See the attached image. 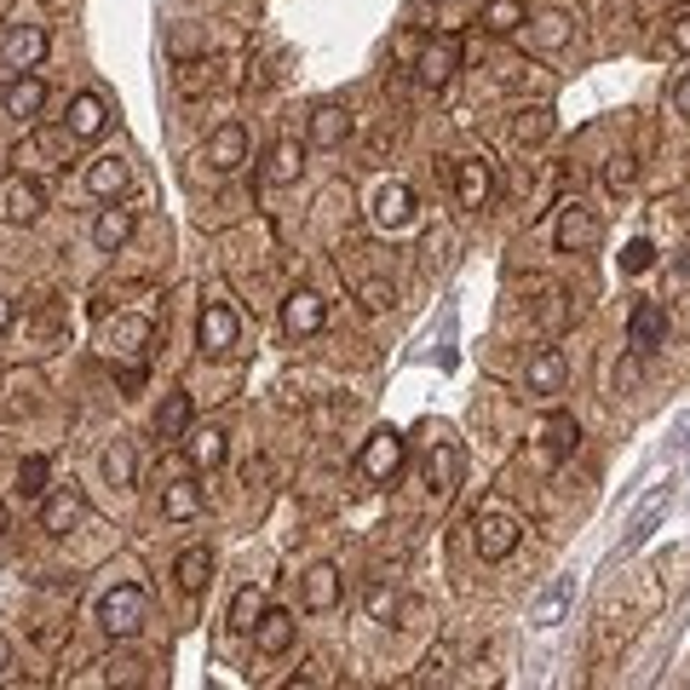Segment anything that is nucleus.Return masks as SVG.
<instances>
[{"instance_id": "nucleus-1", "label": "nucleus", "mask_w": 690, "mask_h": 690, "mask_svg": "<svg viewBox=\"0 0 690 690\" xmlns=\"http://www.w3.org/2000/svg\"><path fill=\"white\" fill-rule=\"evenodd\" d=\"M98 621H103V633H110V639H132L138 621H145V586H138V581L110 586L103 604H98Z\"/></svg>"}, {"instance_id": "nucleus-2", "label": "nucleus", "mask_w": 690, "mask_h": 690, "mask_svg": "<svg viewBox=\"0 0 690 690\" xmlns=\"http://www.w3.org/2000/svg\"><path fill=\"white\" fill-rule=\"evenodd\" d=\"M455 69H461V41L455 34H437V41H426L421 58H414V81L437 92V87L455 81Z\"/></svg>"}, {"instance_id": "nucleus-3", "label": "nucleus", "mask_w": 690, "mask_h": 690, "mask_svg": "<svg viewBox=\"0 0 690 690\" xmlns=\"http://www.w3.org/2000/svg\"><path fill=\"white\" fill-rule=\"evenodd\" d=\"M472 546H477L483 564H501V559H512V552H518V524H512L506 512H477Z\"/></svg>"}, {"instance_id": "nucleus-4", "label": "nucleus", "mask_w": 690, "mask_h": 690, "mask_svg": "<svg viewBox=\"0 0 690 690\" xmlns=\"http://www.w3.org/2000/svg\"><path fill=\"white\" fill-rule=\"evenodd\" d=\"M397 472H403V432H397V426H379V432L363 443V477L392 483Z\"/></svg>"}, {"instance_id": "nucleus-5", "label": "nucleus", "mask_w": 690, "mask_h": 690, "mask_svg": "<svg viewBox=\"0 0 690 690\" xmlns=\"http://www.w3.org/2000/svg\"><path fill=\"white\" fill-rule=\"evenodd\" d=\"M236 334H241L236 310L219 305V299H207V305H201V317H196V339H201V352H207V357H225L230 345H236Z\"/></svg>"}, {"instance_id": "nucleus-6", "label": "nucleus", "mask_w": 690, "mask_h": 690, "mask_svg": "<svg viewBox=\"0 0 690 690\" xmlns=\"http://www.w3.org/2000/svg\"><path fill=\"white\" fill-rule=\"evenodd\" d=\"M323 323H328V299H323V294H310V288H294V294L283 299V328H288L294 339H310V334H323Z\"/></svg>"}, {"instance_id": "nucleus-7", "label": "nucleus", "mask_w": 690, "mask_h": 690, "mask_svg": "<svg viewBox=\"0 0 690 690\" xmlns=\"http://www.w3.org/2000/svg\"><path fill=\"white\" fill-rule=\"evenodd\" d=\"M564 379H570V363H564V352H559V345H541V352L530 357V368H524V386H530V397H559V392H564Z\"/></svg>"}, {"instance_id": "nucleus-8", "label": "nucleus", "mask_w": 690, "mask_h": 690, "mask_svg": "<svg viewBox=\"0 0 690 690\" xmlns=\"http://www.w3.org/2000/svg\"><path fill=\"white\" fill-rule=\"evenodd\" d=\"M455 196H461V207H490V196H495V161L490 156H466L455 167Z\"/></svg>"}, {"instance_id": "nucleus-9", "label": "nucleus", "mask_w": 690, "mask_h": 690, "mask_svg": "<svg viewBox=\"0 0 690 690\" xmlns=\"http://www.w3.org/2000/svg\"><path fill=\"white\" fill-rule=\"evenodd\" d=\"M41 110H47V81L23 69V76H18L7 92H0V116H12V121H23V127H29Z\"/></svg>"}, {"instance_id": "nucleus-10", "label": "nucleus", "mask_w": 690, "mask_h": 690, "mask_svg": "<svg viewBox=\"0 0 690 690\" xmlns=\"http://www.w3.org/2000/svg\"><path fill=\"white\" fill-rule=\"evenodd\" d=\"M103 127H110V103H103L98 92H76V98H69V116H63V132H69V138L92 145Z\"/></svg>"}, {"instance_id": "nucleus-11", "label": "nucleus", "mask_w": 690, "mask_h": 690, "mask_svg": "<svg viewBox=\"0 0 690 690\" xmlns=\"http://www.w3.org/2000/svg\"><path fill=\"white\" fill-rule=\"evenodd\" d=\"M0 214H7L12 225H34L47 214V190L41 179H29V172H18V179L7 185V196H0Z\"/></svg>"}, {"instance_id": "nucleus-12", "label": "nucleus", "mask_w": 690, "mask_h": 690, "mask_svg": "<svg viewBox=\"0 0 690 690\" xmlns=\"http://www.w3.org/2000/svg\"><path fill=\"white\" fill-rule=\"evenodd\" d=\"M201 161L214 167V172H236L241 161H248V127H241V121H225L214 138H207Z\"/></svg>"}, {"instance_id": "nucleus-13", "label": "nucleus", "mask_w": 690, "mask_h": 690, "mask_svg": "<svg viewBox=\"0 0 690 690\" xmlns=\"http://www.w3.org/2000/svg\"><path fill=\"white\" fill-rule=\"evenodd\" d=\"M552 241H559V254H586L599 241V219L586 214L581 201H564V214H559V230H552Z\"/></svg>"}, {"instance_id": "nucleus-14", "label": "nucleus", "mask_w": 690, "mask_h": 690, "mask_svg": "<svg viewBox=\"0 0 690 690\" xmlns=\"http://www.w3.org/2000/svg\"><path fill=\"white\" fill-rule=\"evenodd\" d=\"M662 339H668V310L655 305V299H639V305L628 310V345L644 357V352H655Z\"/></svg>"}, {"instance_id": "nucleus-15", "label": "nucleus", "mask_w": 690, "mask_h": 690, "mask_svg": "<svg viewBox=\"0 0 690 690\" xmlns=\"http://www.w3.org/2000/svg\"><path fill=\"white\" fill-rule=\"evenodd\" d=\"M299 599H305L310 615H328V610L345 599V575H339L334 564H310V570H305V586H299Z\"/></svg>"}, {"instance_id": "nucleus-16", "label": "nucleus", "mask_w": 690, "mask_h": 690, "mask_svg": "<svg viewBox=\"0 0 690 690\" xmlns=\"http://www.w3.org/2000/svg\"><path fill=\"white\" fill-rule=\"evenodd\" d=\"M41 392H47V379H41V368H12L7 379H0V408L12 414H29L34 403H41Z\"/></svg>"}, {"instance_id": "nucleus-17", "label": "nucleus", "mask_w": 690, "mask_h": 690, "mask_svg": "<svg viewBox=\"0 0 690 690\" xmlns=\"http://www.w3.org/2000/svg\"><path fill=\"white\" fill-rule=\"evenodd\" d=\"M0 52H7V69L23 76V69H34L47 58V29L41 23H12V34H7V47H0Z\"/></svg>"}, {"instance_id": "nucleus-18", "label": "nucleus", "mask_w": 690, "mask_h": 690, "mask_svg": "<svg viewBox=\"0 0 690 690\" xmlns=\"http://www.w3.org/2000/svg\"><path fill=\"white\" fill-rule=\"evenodd\" d=\"M294 633H299V621H294L288 610H259V621H254L259 655H288V650H294Z\"/></svg>"}, {"instance_id": "nucleus-19", "label": "nucleus", "mask_w": 690, "mask_h": 690, "mask_svg": "<svg viewBox=\"0 0 690 690\" xmlns=\"http://www.w3.org/2000/svg\"><path fill=\"white\" fill-rule=\"evenodd\" d=\"M132 230H138V214H132V207H103V214L92 219V241H98V248L103 254H121L127 248V241H132Z\"/></svg>"}, {"instance_id": "nucleus-20", "label": "nucleus", "mask_w": 690, "mask_h": 690, "mask_svg": "<svg viewBox=\"0 0 690 690\" xmlns=\"http://www.w3.org/2000/svg\"><path fill=\"white\" fill-rule=\"evenodd\" d=\"M345 138H352V110H345V103H317V110H310V145L339 150Z\"/></svg>"}, {"instance_id": "nucleus-21", "label": "nucleus", "mask_w": 690, "mask_h": 690, "mask_svg": "<svg viewBox=\"0 0 690 690\" xmlns=\"http://www.w3.org/2000/svg\"><path fill=\"white\" fill-rule=\"evenodd\" d=\"M426 495L432 501H443V495H455V477H461V448L455 443H437L432 455H426Z\"/></svg>"}, {"instance_id": "nucleus-22", "label": "nucleus", "mask_w": 690, "mask_h": 690, "mask_svg": "<svg viewBox=\"0 0 690 690\" xmlns=\"http://www.w3.org/2000/svg\"><path fill=\"white\" fill-rule=\"evenodd\" d=\"M201 512V483L185 472V477H167L161 483V518H172V524H190V518Z\"/></svg>"}, {"instance_id": "nucleus-23", "label": "nucleus", "mask_w": 690, "mask_h": 690, "mask_svg": "<svg viewBox=\"0 0 690 690\" xmlns=\"http://www.w3.org/2000/svg\"><path fill=\"white\" fill-rule=\"evenodd\" d=\"M76 524H81V495H76V483H63L58 495L41 501V530L47 535H69Z\"/></svg>"}, {"instance_id": "nucleus-24", "label": "nucleus", "mask_w": 690, "mask_h": 690, "mask_svg": "<svg viewBox=\"0 0 690 690\" xmlns=\"http://www.w3.org/2000/svg\"><path fill=\"white\" fill-rule=\"evenodd\" d=\"M374 219L386 225V230H403V225L414 219V190H408L403 179L379 185V196H374Z\"/></svg>"}, {"instance_id": "nucleus-25", "label": "nucleus", "mask_w": 690, "mask_h": 690, "mask_svg": "<svg viewBox=\"0 0 690 690\" xmlns=\"http://www.w3.org/2000/svg\"><path fill=\"white\" fill-rule=\"evenodd\" d=\"M156 437H161V443L190 437V392H167V397H161V408H156Z\"/></svg>"}, {"instance_id": "nucleus-26", "label": "nucleus", "mask_w": 690, "mask_h": 690, "mask_svg": "<svg viewBox=\"0 0 690 690\" xmlns=\"http://www.w3.org/2000/svg\"><path fill=\"white\" fill-rule=\"evenodd\" d=\"M87 190L103 196V201H116V196L127 190V161H121V156H98V161L87 167Z\"/></svg>"}, {"instance_id": "nucleus-27", "label": "nucleus", "mask_w": 690, "mask_h": 690, "mask_svg": "<svg viewBox=\"0 0 690 690\" xmlns=\"http://www.w3.org/2000/svg\"><path fill=\"white\" fill-rule=\"evenodd\" d=\"M570 599H575V581H570V575H564V581H552L546 593L535 599L530 621H535V628H559V621H564V610H570Z\"/></svg>"}, {"instance_id": "nucleus-28", "label": "nucleus", "mask_w": 690, "mask_h": 690, "mask_svg": "<svg viewBox=\"0 0 690 690\" xmlns=\"http://www.w3.org/2000/svg\"><path fill=\"white\" fill-rule=\"evenodd\" d=\"M477 23L490 29V34H518V29L530 23V12H524V0H483Z\"/></svg>"}, {"instance_id": "nucleus-29", "label": "nucleus", "mask_w": 690, "mask_h": 690, "mask_svg": "<svg viewBox=\"0 0 690 690\" xmlns=\"http://www.w3.org/2000/svg\"><path fill=\"white\" fill-rule=\"evenodd\" d=\"M552 127H559V116H552L546 103H524V110L512 116V138H518V145H541V138H552Z\"/></svg>"}, {"instance_id": "nucleus-30", "label": "nucleus", "mask_w": 690, "mask_h": 690, "mask_svg": "<svg viewBox=\"0 0 690 690\" xmlns=\"http://www.w3.org/2000/svg\"><path fill=\"white\" fill-rule=\"evenodd\" d=\"M172 575H179L185 593H201V586L214 581V552H207V546H185L179 564H172Z\"/></svg>"}, {"instance_id": "nucleus-31", "label": "nucleus", "mask_w": 690, "mask_h": 690, "mask_svg": "<svg viewBox=\"0 0 690 690\" xmlns=\"http://www.w3.org/2000/svg\"><path fill=\"white\" fill-rule=\"evenodd\" d=\"M668 506H673V490H655V495L639 506V518H633V530H628V541H621V546H628V552L644 546V541L655 535V524H662V512H668Z\"/></svg>"}, {"instance_id": "nucleus-32", "label": "nucleus", "mask_w": 690, "mask_h": 690, "mask_svg": "<svg viewBox=\"0 0 690 690\" xmlns=\"http://www.w3.org/2000/svg\"><path fill=\"white\" fill-rule=\"evenodd\" d=\"M299 172H305V150L294 145V138H283V145L270 150V161H265V179L270 185H299Z\"/></svg>"}, {"instance_id": "nucleus-33", "label": "nucleus", "mask_w": 690, "mask_h": 690, "mask_svg": "<svg viewBox=\"0 0 690 690\" xmlns=\"http://www.w3.org/2000/svg\"><path fill=\"white\" fill-rule=\"evenodd\" d=\"M541 437H546V461H564V455H575V443H581V426H575V414H552Z\"/></svg>"}, {"instance_id": "nucleus-34", "label": "nucleus", "mask_w": 690, "mask_h": 690, "mask_svg": "<svg viewBox=\"0 0 690 690\" xmlns=\"http://www.w3.org/2000/svg\"><path fill=\"white\" fill-rule=\"evenodd\" d=\"M225 461V426H201V432H190V466H207L214 472Z\"/></svg>"}, {"instance_id": "nucleus-35", "label": "nucleus", "mask_w": 690, "mask_h": 690, "mask_svg": "<svg viewBox=\"0 0 690 690\" xmlns=\"http://www.w3.org/2000/svg\"><path fill=\"white\" fill-rule=\"evenodd\" d=\"M259 610H265V593H259V586H236V599H230V628H236V633H254Z\"/></svg>"}, {"instance_id": "nucleus-36", "label": "nucleus", "mask_w": 690, "mask_h": 690, "mask_svg": "<svg viewBox=\"0 0 690 690\" xmlns=\"http://www.w3.org/2000/svg\"><path fill=\"white\" fill-rule=\"evenodd\" d=\"M18 490H23V501L47 495V455H23L18 461Z\"/></svg>"}, {"instance_id": "nucleus-37", "label": "nucleus", "mask_w": 690, "mask_h": 690, "mask_svg": "<svg viewBox=\"0 0 690 690\" xmlns=\"http://www.w3.org/2000/svg\"><path fill=\"white\" fill-rule=\"evenodd\" d=\"M132 472H138V461H132V443H110V448H103V477H110V483H132Z\"/></svg>"}, {"instance_id": "nucleus-38", "label": "nucleus", "mask_w": 690, "mask_h": 690, "mask_svg": "<svg viewBox=\"0 0 690 690\" xmlns=\"http://www.w3.org/2000/svg\"><path fill=\"white\" fill-rule=\"evenodd\" d=\"M357 299H363V310H374V317H379V310H392V299H397V288L386 283V276H368V283L357 288Z\"/></svg>"}, {"instance_id": "nucleus-39", "label": "nucleus", "mask_w": 690, "mask_h": 690, "mask_svg": "<svg viewBox=\"0 0 690 690\" xmlns=\"http://www.w3.org/2000/svg\"><path fill=\"white\" fill-rule=\"evenodd\" d=\"M655 265V241H644V236H633L628 241V248H621V270H628V276H644Z\"/></svg>"}, {"instance_id": "nucleus-40", "label": "nucleus", "mask_w": 690, "mask_h": 690, "mask_svg": "<svg viewBox=\"0 0 690 690\" xmlns=\"http://www.w3.org/2000/svg\"><path fill=\"white\" fill-rule=\"evenodd\" d=\"M363 604H368V615H374V621H392V615H397V593H392L386 581H368Z\"/></svg>"}, {"instance_id": "nucleus-41", "label": "nucleus", "mask_w": 690, "mask_h": 690, "mask_svg": "<svg viewBox=\"0 0 690 690\" xmlns=\"http://www.w3.org/2000/svg\"><path fill=\"white\" fill-rule=\"evenodd\" d=\"M535 41H541V47H564V41H570V18H564V12H546L541 29H535Z\"/></svg>"}, {"instance_id": "nucleus-42", "label": "nucleus", "mask_w": 690, "mask_h": 690, "mask_svg": "<svg viewBox=\"0 0 690 690\" xmlns=\"http://www.w3.org/2000/svg\"><path fill=\"white\" fill-rule=\"evenodd\" d=\"M633 179H639V161H633V156H610V167H604V185H610V190H628Z\"/></svg>"}, {"instance_id": "nucleus-43", "label": "nucleus", "mask_w": 690, "mask_h": 690, "mask_svg": "<svg viewBox=\"0 0 690 690\" xmlns=\"http://www.w3.org/2000/svg\"><path fill=\"white\" fill-rule=\"evenodd\" d=\"M110 339H121L116 352H138V345L150 339V323H138V317H132V323H116V334H110Z\"/></svg>"}, {"instance_id": "nucleus-44", "label": "nucleus", "mask_w": 690, "mask_h": 690, "mask_svg": "<svg viewBox=\"0 0 690 690\" xmlns=\"http://www.w3.org/2000/svg\"><path fill=\"white\" fill-rule=\"evenodd\" d=\"M639 374H644V368H639V352H633L628 363H615V392H633V386H639Z\"/></svg>"}, {"instance_id": "nucleus-45", "label": "nucleus", "mask_w": 690, "mask_h": 690, "mask_svg": "<svg viewBox=\"0 0 690 690\" xmlns=\"http://www.w3.org/2000/svg\"><path fill=\"white\" fill-rule=\"evenodd\" d=\"M668 34H673V47H679V52H690V12H679Z\"/></svg>"}, {"instance_id": "nucleus-46", "label": "nucleus", "mask_w": 690, "mask_h": 690, "mask_svg": "<svg viewBox=\"0 0 690 690\" xmlns=\"http://www.w3.org/2000/svg\"><path fill=\"white\" fill-rule=\"evenodd\" d=\"M138 386H145V368H138V363H127V368H121V392L132 397Z\"/></svg>"}, {"instance_id": "nucleus-47", "label": "nucleus", "mask_w": 690, "mask_h": 690, "mask_svg": "<svg viewBox=\"0 0 690 690\" xmlns=\"http://www.w3.org/2000/svg\"><path fill=\"white\" fill-rule=\"evenodd\" d=\"M673 110L690 116V76H679V87H673Z\"/></svg>"}, {"instance_id": "nucleus-48", "label": "nucleus", "mask_w": 690, "mask_h": 690, "mask_svg": "<svg viewBox=\"0 0 690 690\" xmlns=\"http://www.w3.org/2000/svg\"><path fill=\"white\" fill-rule=\"evenodd\" d=\"M12 317H18V310H12V299H7V294H0V334H7V328H12Z\"/></svg>"}, {"instance_id": "nucleus-49", "label": "nucleus", "mask_w": 690, "mask_h": 690, "mask_svg": "<svg viewBox=\"0 0 690 690\" xmlns=\"http://www.w3.org/2000/svg\"><path fill=\"white\" fill-rule=\"evenodd\" d=\"M7 668H12V639L0 633V679H7Z\"/></svg>"}, {"instance_id": "nucleus-50", "label": "nucleus", "mask_w": 690, "mask_h": 690, "mask_svg": "<svg viewBox=\"0 0 690 690\" xmlns=\"http://www.w3.org/2000/svg\"><path fill=\"white\" fill-rule=\"evenodd\" d=\"M7 524H12V506H7V501H0V535H7Z\"/></svg>"}]
</instances>
